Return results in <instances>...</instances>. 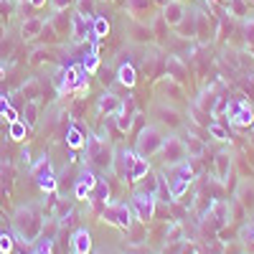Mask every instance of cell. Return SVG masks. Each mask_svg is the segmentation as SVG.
<instances>
[{
  "label": "cell",
  "mask_w": 254,
  "mask_h": 254,
  "mask_svg": "<svg viewBox=\"0 0 254 254\" xmlns=\"http://www.w3.org/2000/svg\"><path fill=\"white\" fill-rule=\"evenodd\" d=\"M0 117H3L8 125L18 120V112L10 107V102H8V97H5V94H0Z\"/></svg>",
  "instance_id": "83f0119b"
},
{
  "label": "cell",
  "mask_w": 254,
  "mask_h": 254,
  "mask_svg": "<svg viewBox=\"0 0 254 254\" xmlns=\"http://www.w3.org/2000/svg\"><path fill=\"white\" fill-rule=\"evenodd\" d=\"M130 208H132V214L137 216L140 224H147V221L155 216V196L147 193V190H140V188H137L135 193H132Z\"/></svg>",
  "instance_id": "277c9868"
},
{
  "label": "cell",
  "mask_w": 254,
  "mask_h": 254,
  "mask_svg": "<svg viewBox=\"0 0 254 254\" xmlns=\"http://www.w3.org/2000/svg\"><path fill=\"white\" fill-rule=\"evenodd\" d=\"M97 176L89 171V168H84V171L79 173V181H76V186H74V196L79 198V201H87L89 196H92V190H94V186H97Z\"/></svg>",
  "instance_id": "9c48e42d"
},
{
  "label": "cell",
  "mask_w": 254,
  "mask_h": 254,
  "mask_svg": "<svg viewBox=\"0 0 254 254\" xmlns=\"http://www.w3.org/2000/svg\"><path fill=\"white\" fill-rule=\"evenodd\" d=\"M160 153H163V158H165L168 165H178V163H183V160L188 158V153H186V140L178 137V135H168V137L163 140Z\"/></svg>",
  "instance_id": "8992f818"
},
{
  "label": "cell",
  "mask_w": 254,
  "mask_h": 254,
  "mask_svg": "<svg viewBox=\"0 0 254 254\" xmlns=\"http://www.w3.org/2000/svg\"><path fill=\"white\" fill-rule=\"evenodd\" d=\"M214 160H216V176H219V181H226L229 171H231V155L229 153H219Z\"/></svg>",
  "instance_id": "603a6c76"
},
{
  "label": "cell",
  "mask_w": 254,
  "mask_h": 254,
  "mask_svg": "<svg viewBox=\"0 0 254 254\" xmlns=\"http://www.w3.org/2000/svg\"><path fill=\"white\" fill-rule=\"evenodd\" d=\"M147 173H150V163H147V158H142V155H135L132 165L127 168L125 178H127V181H132V183H140V181H142Z\"/></svg>",
  "instance_id": "7c38bea8"
},
{
  "label": "cell",
  "mask_w": 254,
  "mask_h": 254,
  "mask_svg": "<svg viewBox=\"0 0 254 254\" xmlns=\"http://www.w3.org/2000/svg\"><path fill=\"white\" fill-rule=\"evenodd\" d=\"M160 181L163 178H158V176H153V173H147L142 181H140V190H147V193H158V188H160Z\"/></svg>",
  "instance_id": "f1b7e54d"
},
{
  "label": "cell",
  "mask_w": 254,
  "mask_h": 254,
  "mask_svg": "<svg viewBox=\"0 0 254 254\" xmlns=\"http://www.w3.org/2000/svg\"><path fill=\"white\" fill-rule=\"evenodd\" d=\"M186 153H188V158H203V153H206L203 140L201 137H188L186 140Z\"/></svg>",
  "instance_id": "cb8c5ba5"
},
{
  "label": "cell",
  "mask_w": 254,
  "mask_h": 254,
  "mask_svg": "<svg viewBox=\"0 0 254 254\" xmlns=\"http://www.w3.org/2000/svg\"><path fill=\"white\" fill-rule=\"evenodd\" d=\"M71 3H74V0H51V8H54L56 13H64V10H66Z\"/></svg>",
  "instance_id": "b9f144b4"
},
{
  "label": "cell",
  "mask_w": 254,
  "mask_h": 254,
  "mask_svg": "<svg viewBox=\"0 0 254 254\" xmlns=\"http://www.w3.org/2000/svg\"><path fill=\"white\" fill-rule=\"evenodd\" d=\"M249 54H252V56H254V46H249Z\"/></svg>",
  "instance_id": "7dc6e473"
},
{
  "label": "cell",
  "mask_w": 254,
  "mask_h": 254,
  "mask_svg": "<svg viewBox=\"0 0 254 254\" xmlns=\"http://www.w3.org/2000/svg\"><path fill=\"white\" fill-rule=\"evenodd\" d=\"M81 66H84V71H87V74H94L97 69H99V51H89L87 56H84V64H81Z\"/></svg>",
  "instance_id": "1f68e13d"
},
{
  "label": "cell",
  "mask_w": 254,
  "mask_h": 254,
  "mask_svg": "<svg viewBox=\"0 0 254 254\" xmlns=\"http://www.w3.org/2000/svg\"><path fill=\"white\" fill-rule=\"evenodd\" d=\"M23 122L28 125V127H33L36 125V120H38V104L36 102H26V107H23Z\"/></svg>",
  "instance_id": "4dcf8cb0"
},
{
  "label": "cell",
  "mask_w": 254,
  "mask_h": 254,
  "mask_svg": "<svg viewBox=\"0 0 254 254\" xmlns=\"http://www.w3.org/2000/svg\"><path fill=\"white\" fill-rule=\"evenodd\" d=\"M206 132L214 137V140H219V142H229V130H226L224 125H219V122H208Z\"/></svg>",
  "instance_id": "4316f807"
},
{
  "label": "cell",
  "mask_w": 254,
  "mask_h": 254,
  "mask_svg": "<svg viewBox=\"0 0 254 254\" xmlns=\"http://www.w3.org/2000/svg\"><path fill=\"white\" fill-rule=\"evenodd\" d=\"M66 145L71 147V150H81V147H87V137H84V132L79 130L76 125H71L66 130Z\"/></svg>",
  "instance_id": "7402d4cb"
},
{
  "label": "cell",
  "mask_w": 254,
  "mask_h": 254,
  "mask_svg": "<svg viewBox=\"0 0 254 254\" xmlns=\"http://www.w3.org/2000/svg\"><path fill=\"white\" fill-rule=\"evenodd\" d=\"M46 173H51V163H49V158L44 155V158H38V160L31 165V176H33V178H41V176H46Z\"/></svg>",
  "instance_id": "f546056e"
},
{
  "label": "cell",
  "mask_w": 254,
  "mask_h": 254,
  "mask_svg": "<svg viewBox=\"0 0 254 254\" xmlns=\"http://www.w3.org/2000/svg\"><path fill=\"white\" fill-rule=\"evenodd\" d=\"M71 247H74V254H89L92 252V234L87 229H79L71 239Z\"/></svg>",
  "instance_id": "e0dca14e"
},
{
  "label": "cell",
  "mask_w": 254,
  "mask_h": 254,
  "mask_svg": "<svg viewBox=\"0 0 254 254\" xmlns=\"http://www.w3.org/2000/svg\"><path fill=\"white\" fill-rule=\"evenodd\" d=\"M183 3H186V0H183Z\"/></svg>",
  "instance_id": "816d5d0a"
},
{
  "label": "cell",
  "mask_w": 254,
  "mask_h": 254,
  "mask_svg": "<svg viewBox=\"0 0 254 254\" xmlns=\"http://www.w3.org/2000/svg\"><path fill=\"white\" fill-rule=\"evenodd\" d=\"M76 13H81L84 18H94V3L92 0H79V10Z\"/></svg>",
  "instance_id": "8d00e7d4"
},
{
  "label": "cell",
  "mask_w": 254,
  "mask_h": 254,
  "mask_svg": "<svg viewBox=\"0 0 254 254\" xmlns=\"http://www.w3.org/2000/svg\"><path fill=\"white\" fill-rule=\"evenodd\" d=\"M117 110H120V97L112 94V92H104V94L99 97V102H97V112H99L102 117H112Z\"/></svg>",
  "instance_id": "4fadbf2b"
},
{
  "label": "cell",
  "mask_w": 254,
  "mask_h": 254,
  "mask_svg": "<svg viewBox=\"0 0 254 254\" xmlns=\"http://www.w3.org/2000/svg\"><path fill=\"white\" fill-rule=\"evenodd\" d=\"M135 104H132V97H127V99H120V110L115 112V125H117V130L120 132H130V127H132V120H135Z\"/></svg>",
  "instance_id": "52a82bcc"
},
{
  "label": "cell",
  "mask_w": 254,
  "mask_h": 254,
  "mask_svg": "<svg viewBox=\"0 0 254 254\" xmlns=\"http://www.w3.org/2000/svg\"><path fill=\"white\" fill-rule=\"evenodd\" d=\"M219 99H221V97H219L214 89H203L193 104H196L198 110H203L206 115H214V112H216V104H219Z\"/></svg>",
  "instance_id": "5bb4252c"
},
{
  "label": "cell",
  "mask_w": 254,
  "mask_h": 254,
  "mask_svg": "<svg viewBox=\"0 0 254 254\" xmlns=\"http://www.w3.org/2000/svg\"><path fill=\"white\" fill-rule=\"evenodd\" d=\"M97 254H102V252H97Z\"/></svg>",
  "instance_id": "f907efd6"
},
{
  "label": "cell",
  "mask_w": 254,
  "mask_h": 254,
  "mask_svg": "<svg viewBox=\"0 0 254 254\" xmlns=\"http://www.w3.org/2000/svg\"><path fill=\"white\" fill-rule=\"evenodd\" d=\"M163 130H160V125H145L142 130L137 132V142H135V153L142 155V158H150L155 153H160V147H163Z\"/></svg>",
  "instance_id": "6da1fadb"
},
{
  "label": "cell",
  "mask_w": 254,
  "mask_h": 254,
  "mask_svg": "<svg viewBox=\"0 0 254 254\" xmlns=\"http://www.w3.org/2000/svg\"><path fill=\"white\" fill-rule=\"evenodd\" d=\"M20 158H23L26 165H31V150H28V147H23V150H20Z\"/></svg>",
  "instance_id": "ee69618b"
},
{
  "label": "cell",
  "mask_w": 254,
  "mask_h": 254,
  "mask_svg": "<svg viewBox=\"0 0 254 254\" xmlns=\"http://www.w3.org/2000/svg\"><path fill=\"white\" fill-rule=\"evenodd\" d=\"M130 36H132L135 44H147V41H150V36H153V31L147 28V26H142V23H132Z\"/></svg>",
  "instance_id": "484cf974"
},
{
  "label": "cell",
  "mask_w": 254,
  "mask_h": 254,
  "mask_svg": "<svg viewBox=\"0 0 254 254\" xmlns=\"http://www.w3.org/2000/svg\"><path fill=\"white\" fill-rule=\"evenodd\" d=\"M132 10H140V8H147V0H127Z\"/></svg>",
  "instance_id": "7bdbcfd3"
},
{
  "label": "cell",
  "mask_w": 254,
  "mask_h": 254,
  "mask_svg": "<svg viewBox=\"0 0 254 254\" xmlns=\"http://www.w3.org/2000/svg\"><path fill=\"white\" fill-rule=\"evenodd\" d=\"M186 13H188V10H186L183 0H168V3L163 5V15H160V18H163L165 26H173V28H176L181 20L186 18Z\"/></svg>",
  "instance_id": "ba28073f"
},
{
  "label": "cell",
  "mask_w": 254,
  "mask_h": 254,
  "mask_svg": "<svg viewBox=\"0 0 254 254\" xmlns=\"http://www.w3.org/2000/svg\"><path fill=\"white\" fill-rule=\"evenodd\" d=\"M13 234H0V254H10L13 252Z\"/></svg>",
  "instance_id": "d590c367"
},
{
  "label": "cell",
  "mask_w": 254,
  "mask_h": 254,
  "mask_svg": "<svg viewBox=\"0 0 254 254\" xmlns=\"http://www.w3.org/2000/svg\"><path fill=\"white\" fill-rule=\"evenodd\" d=\"M28 3H31L33 8H44V5H46V0H28Z\"/></svg>",
  "instance_id": "f6af8a7d"
},
{
  "label": "cell",
  "mask_w": 254,
  "mask_h": 254,
  "mask_svg": "<svg viewBox=\"0 0 254 254\" xmlns=\"http://www.w3.org/2000/svg\"><path fill=\"white\" fill-rule=\"evenodd\" d=\"M41 239H54L56 234H59V219H46V224L41 226Z\"/></svg>",
  "instance_id": "836d02e7"
},
{
  "label": "cell",
  "mask_w": 254,
  "mask_h": 254,
  "mask_svg": "<svg viewBox=\"0 0 254 254\" xmlns=\"http://www.w3.org/2000/svg\"><path fill=\"white\" fill-rule=\"evenodd\" d=\"M244 234H247V237H249V239H254V224H252V226H249V229H247V231H244Z\"/></svg>",
  "instance_id": "bcb514c9"
},
{
  "label": "cell",
  "mask_w": 254,
  "mask_h": 254,
  "mask_svg": "<svg viewBox=\"0 0 254 254\" xmlns=\"http://www.w3.org/2000/svg\"><path fill=\"white\" fill-rule=\"evenodd\" d=\"M244 41H247V46H254V18H247V23H244Z\"/></svg>",
  "instance_id": "74e56055"
},
{
  "label": "cell",
  "mask_w": 254,
  "mask_h": 254,
  "mask_svg": "<svg viewBox=\"0 0 254 254\" xmlns=\"http://www.w3.org/2000/svg\"><path fill=\"white\" fill-rule=\"evenodd\" d=\"M8 127H10V130H8V137H10V140H15V142L26 140V135H28V125H26L23 120H15V122H10Z\"/></svg>",
  "instance_id": "d4e9b609"
},
{
  "label": "cell",
  "mask_w": 254,
  "mask_h": 254,
  "mask_svg": "<svg viewBox=\"0 0 254 254\" xmlns=\"http://www.w3.org/2000/svg\"><path fill=\"white\" fill-rule=\"evenodd\" d=\"M36 254H54V239H44L36 247Z\"/></svg>",
  "instance_id": "ab89813d"
},
{
  "label": "cell",
  "mask_w": 254,
  "mask_h": 254,
  "mask_svg": "<svg viewBox=\"0 0 254 254\" xmlns=\"http://www.w3.org/2000/svg\"><path fill=\"white\" fill-rule=\"evenodd\" d=\"M176 28L183 38H196V33H198V13H186V18Z\"/></svg>",
  "instance_id": "9a60e30c"
},
{
  "label": "cell",
  "mask_w": 254,
  "mask_h": 254,
  "mask_svg": "<svg viewBox=\"0 0 254 254\" xmlns=\"http://www.w3.org/2000/svg\"><path fill=\"white\" fill-rule=\"evenodd\" d=\"M249 3H252V5H254V0H249Z\"/></svg>",
  "instance_id": "681fc988"
},
{
  "label": "cell",
  "mask_w": 254,
  "mask_h": 254,
  "mask_svg": "<svg viewBox=\"0 0 254 254\" xmlns=\"http://www.w3.org/2000/svg\"><path fill=\"white\" fill-rule=\"evenodd\" d=\"M18 3H28V0H18Z\"/></svg>",
  "instance_id": "c3c4849f"
},
{
  "label": "cell",
  "mask_w": 254,
  "mask_h": 254,
  "mask_svg": "<svg viewBox=\"0 0 254 254\" xmlns=\"http://www.w3.org/2000/svg\"><path fill=\"white\" fill-rule=\"evenodd\" d=\"M117 81L122 84V87H127V89L135 87L137 84V71H135L132 64H122V66L117 69Z\"/></svg>",
  "instance_id": "ffe728a7"
},
{
  "label": "cell",
  "mask_w": 254,
  "mask_h": 254,
  "mask_svg": "<svg viewBox=\"0 0 254 254\" xmlns=\"http://www.w3.org/2000/svg\"><path fill=\"white\" fill-rule=\"evenodd\" d=\"M160 115H163V117H160L163 122H171V125H178V122H181V120H178V112H176V110H163Z\"/></svg>",
  "instance_id": "60d3db41"
},
{
  "label": "cell",
  "mask_w": 254,
  "mask_h": 254,
  "mask_svg": "<svg viewBox=\"0 0 254 254\" xmlns=\"http://www.w3.org/2000/svg\"><path fill=\"white\" fill-rule=\"evenodd\" d=\"M110 36V20L104 18V15H94V20H92V44H99L102 38H107Z\"/></svg>",
  "instance_id": "ac0fdd59"
},
{
  "label": "cell",
  "mask_w": 254,
  "mask_h": 254,
  "mask_svg": "<svg viewBox=\"0 0 254 254\" xmlns=\"http://www.w3.org/2000/svg\"><path fill=\"white\" fill-rule=\"evenodd\" d=\"M87 155L92 160V165L97 168H112L115 158H112V147L107 140H102V137H87Z\"/></svg>",
  "instance_id": "3957f363"
},
{
  "label": "cell",
  "mask_w": 254,
  "mask_h": 254,
  "mask_svg": "<svg viewBox=\"0 0 254 254\" xmlns=\"http://www.w3.org/2000/svg\"><path fill=\"white\" fill-rule=\"evenodd\" d=\"M193 181V171H190L188 160L178 163V165H171V178H168V190H171V198H183L186 190Z\"/></svg>",
  "instance_id": "7a4b0ae2"
},
{
  "label": "cell",
  "mask_w": 254,
  "mask_h": 254,
  "mask_svg": "<svg viewBox=\"0 0 254 254\" xmlns=\"http://www.w3.org/2000/svg\"><path fill=\"white\" fill-rule=\"evenodd\" d=\"M208 219L216 221V229H224L231 221V203L229 201H214V206L208 211Z\"/></svg>",
  "instance_id": "8fae6325"
},
{
  "label": "cell",
  "mask_w": 254,
  "mask_h": 254,
  "mask_svg": "<svg viewBox=\"0 0 254 254\" xmlns=\"http://www.w3.org/2000/svg\"><path fill=\"white\" fill-rule=\"evenodd\" d=\"M102 219L117 229H130L132 226V208L127 203H107L102 211Z\"/></svg>",
  "instance_id": "5b68a950"
},
{
  "label": "cell",
  "mask_w": 254,
  "mask_h": 254,
  "mask_svg": "<svg viewBox=\"0 0 254 254\" xmlns=\"http://www.w3.org/2000/svg\"><path fill=\"white\" fill-rule=\"evenodd\" d=\"M165 69H168V76H171L173 81H183L188 76V69H186V64L181 61V56H168Z\"/></svg>",
  "instance_id": "2e32d148"
},
{
  "label": "cell",
  "mask_w": 254,
  "mask_h": 254,
  "mask_svg": "<svg viewBox=\"0 0 254 254\" xmlns=\"http://www.w3.org/2000/svg\"><path fill=\"white\" fill-rule=\"evenodd\" d=\"M44 28H46L44 18H26L23 26H20V33H23V38H36L44 33Z\"/></svg>",
  "instance_id": "d6986e66"
},
{
  "label": "cell",
  "mask_w": 254,
  "mask_h": 254,
  "mask_svg": "<svg viewBox=\"0 0 254 254\" xmlns=\"http://www.w3.org/2000/svg\"><path fill=\"white\" fill-rule=\"evenodd\" d=\"M36 181H38V186H41L44 193H56V178H54V173H46V176H41Z\"/></svg>",
  "instance_id": "e575fe53"
},
{
  "label": "cell",
  "mask_w": 254,
  "mask_h": 254,
  "mask_svg": "<svg viewBox=\"0 0 254 254\" xmlns=\"http://www.w3.org/2000/svg\"><path fill=\"white\" fill-rule=\"evenodd\" d=\"M168 242H183V226L181 224H176V226H171L168 229V237H165Z\"/></svg>",
  "instance_id": "f35d334b"
},
{
  "label": "cell",
  "mask_w": 254,
  "mask_h": 254,
  "mask_svg": "<svg viewBox=\"0 0 254 254\" xmlns=\"http://www.w3.org/2000/svg\"><path fill=\"white\" fill-rule=\"evenodd\" d=\"M92 20L94 18H84L81 13H74L71 15V38L76 41V44L92 38Z\"/></svg>",
  "instance_id": "30bf717a"
},
{
  "label": "cell",
  "mask_w": 254,
  "mask_h": 254,
  "mask_svg": "<svg viewBox=\"0 0 254 254\" xmlns=\"http://www.w3.org/2000/svg\"><path fill=\"white\" fill-rule=\"evenodd\" d=\"M237 198H239V203L247 208V211H254V183H242L239 186V190H237Z\"/></svg>",
  "instance_id": "44dd1931"
},
{
  "label": "cell",
  "mask_w": 254,
  "mask_h": 254,
  "mask_svg": "<svg viewBox=\"0 0 254 254\" xmlns=\"http://www.w3.org/2000/svg\"><path fill=\"white\" fill-rule=\"evenodd\" d=\"M92 198H97V201H104V203H107V198H110V186H107V181H97V186H94V190H92Z\"/></svg>",
  "instance_id": "d6a6232c"
}]
</instances>
